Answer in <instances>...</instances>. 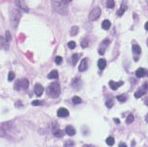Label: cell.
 Returning <instances> with one entry per match:
<instances>
[{
    "instance_id": "e575fe53",
    "label": "cell",
    "mask_w": 148,
    "mask_h": 147,
    "mask_svg": "<svg viewBox=\"0 0 148 147\" xmlns=\"http://www.w3.org/2000/svg\"><path fill=\"white\" fill-rule=\"evenodd\" d=\"M32 104H33L34 106H38V105H42V104H43V102H42L41 101L35 100V101H33Z\"/></svg>"
},
{
    "instance_id": "5b68a950",
    "label": "cell",
    "mask_w": 148,
    "mask_h": 147,
    "mask_svg": "<svg viewBox=\"0 0 148 147\" xmlns=\"http://www.w3.org/2000/svg\"><path fill=\"white\" fill-rule=\"evenodd\" d=\"M52 132H53V134L55 135L57 138H62V137H64V132L59 129L58 124L56 122H53V124H52Z\"/></svg>"
},
{
    "instance_id": "60d3db41",
    "label": "cell",
    "mask_w": 148,
    "mask_h": 147,
    "mask_svg": "<svg viewBox=\"0 0 148 147\" xmlns=\"http://www.w3.org/2000/svg\"><path fill=\"white\" fill-rule=\"evenodd\" d=\"M118 147H127V145H126L124 143H121L119 144V146H118Z\"/></svg>"
},
{
    "instance_id": "4fadbf2b",
    "label": "cell",
    "mask_w": 148,
    "mask_h": 147,
    "mask_svg": "<svg viewBox=\"0 0 148 147\" xmlns=\"http://www.w3.org/2000/svg\"><path fill=\"white\" fill-rule=\"evenodd\" d=\"M19 85H20V90L23 88V90H27L29 87V81L26 78H23L22 80H19Z\"/></svg>"
},
{
    "instance_id": "e0dca14e",
    "label": "cell",
    "mask_w": 148,
    "mask_h": 147,
    "mask_svg": "<svg viewBox=\"0 0 148 147\" xmlns=\"http://www.w3.org/2000/svg\"><path fill=\"white\" fill-rule=\"evenodd\" d=\"M58 76H59V74H58L57 70H53L47 75V78H49V79H56V78H58Z\"/></svg>"
},
{
    "instance_id": "bcb514c9",
    "label": "cell",
    "mask_w": 148,
    "mask_h": 147,
    "mask_svg": "<svg viewBox=\"0 0 148 147\" xmlns=\"http://www.w3.org/2000/svg\"><path fill=\"white\" fill-rule=\"evenodd\" d=\"M147 45H148V42H147Z\"/></svg>"
},
{
    "instance_id": "ee69618b",
    "label": "cell",
    "mask_w": 148,
    "mask_h": 147,
    "mask_svg": "<svg viewBox=\"0 0 148 147\" xmlns=\"http://www.w3.org/2000/svg\"><path fill=\"white\" fill-rule=\"evenodd\" d=\"M64 2L66 3V4H68V3H69V2H71V1H72V0H64Z\"/></svg>"
},
{
    "instance_id": "7c38bea8",
    "label": "cell",
    "mask_w": 148,
    "mask_h": 147,
    "mask_svg": "<svg viewBox=\"0 0 148 147\" xmlns=\"http://www.w3.org/2000/svg\"><path fill=\"white\" fill-rule=\"evenodd\" d=\"M78 69H79L80 72H85L88 69V59H87V58H85V59H83L82 61H81Z\"/></svg>"
},
{
    "instance_id": "44dd1931",
    "label": "cell",
    "mask_w": 148,
    "mask_h": 147,
    "mask_svg": "<svg viewBox=\"0 0 148 147\" xmlns=\"http://www.w3.org/2000/svg\"><path fill=\"white\" fill-rule=\"evenodd\" d=\"M78 27L77 26H73L72 28H71V31H70V35H72V36H75V35H77L78 33Z\"/></svg>"
},
{
    "instance_id": "f546056e",
    "label": "cell",
    "mask_w": 148,
    "mask_h": 147,
    "mask_svg": "<svg viewBox=\"0 0 148 147\" xmlns=\"http://www.w3.org/2000/svg\"><path fill=\"white\" fill-rule=\"evenodd\" d=\"M64 147H75V143L72 141H67L64 143Z\"/></svg>"
},
{
    "instance_id": "2e32d148",
    "label": "cell",
    "mask_w": 148,
    "mask_h": 147,
    "mask_svg": "<svg viewBox=\"0 0 148 147\" xmlns=\"http://www.w3.org/2000/svg\"><path fill=\"white\" fill-rule=\"evenodd\" d=\"M146 93V90H144V88H139V90H137V91L135 92V94H134V96H135V98H141L142 96H144V94Z\"/></svg>"
},
{
    "instance_id": "d6a6232c",
    "label": "cell",
    "mask_w": 148,
    "mask_h": 147,
    "mask_svg": "<svg viewBox=\"0 0 148 147\" xmlns=\"http://www.w3.org/2000/svg\"><path fill=\"white\" fill-rule=\"evenodd\" d=\"M14 78H15V74L13 73V72H9V73H8V81H12Z\"/></svg>"
},
{
    "instance_id": "ffe728a7",
    "label": "cell",
    "mask_w": 148,
    "mask_h": 147,
    "mask_svg": "<svg viewBox=\"0 0 148 147\" xmlns=\"http://www.w3.org/2000/svg\"><path fill=\"white\" fill-rule=\"evenodd\" d=\"M110 26H111V23H110L108 20H104L103 22V23H102V27H103V29H104V30H108V29L110 28Z\"/></svg>"
},
{
    "instance_id": "cb8c5ba5",
    "label": "cell",
    "mask_w": 148,
    "mask_h": 147,
    "mask_svg": "<svg viewBox=\"0 0 148 147\" xmlns=\"http://www.w3.org/2000/svg\"><path fill=\"white\" fill-rule=\"evenodd\" d=\"M0 43H1V45H2L3 47L5 48V49H8V42H7L6 39H4L3 37H0Z\"/></svg>"
},
{
    "instance_id": "7402d4cb",
    "label": "cell",
    "mask_w": 148,
    "mask_h": 147,
    "mask_svg": "<svg viewBox=\"0 0 148 147\" xmlns=\"http://www.w3.org/2000/svg\"><path fill=\"white\" fill-rule=\"evenodd\" d=\"M79 54H74V55L72 56V60H71V61H72V64L73 65H76V62H77L78 59H79Z\"/></svg>"
},
{
    "instance_id": "d590c367",
    "label": "cell",
    "mask_w": 148,
    "mask_h": 147,
    "mask_svg": "<svg viewBox=\"0 0 148 147\" xmlns=\"http://www.w3.org/2000/svg\"><path fill=\"white\" fill-rule=\"evenodd\" d=\"M76 42H74V41H70L69 43H68V48L71 49H74L75 48H76Z\"/></svg>"
},
{
    "instance_id": "f1b7e54d",
    "label": "cell",
    "mask_w": 148,
    "mask_h": 147,
    "mask_svg": "<svg viewBox=\"0 0 148 147\" xmlns=\"http://www.w3.org/2000/svg\"><path fill=\"white\" fill-rule=\"evenodd\" d=\"M133 120H134V117L132 116V114H130V116L127 117L126 123H127V124H131V123L133 122Z\"/></svg>"
},
{
    "instance_id": "ac0fdd59",
    "label": "cell",
    "mask_w": 148,
    "mask_h": 147,
    "mask_svg": "<svg viewBox=\"0 0 148 147\" xmlns=\"http://www.w3.org/2000/svg\"><path fill=\"white\" fill-rule=\"evenodd\" d=\"M98 67L101 70H103L106 67V61L104 59H100L98 61Z\"/></svg>"
},
{
    "instance_id": "f35d334b",
    "label": "cell",
    "mask_w": 148,
    "mask_h": 147,
    "mask_svg": "<svg viewBox=\"0 0 148 147\" xmlns=\"http://www.w3.org/2000/svg\"><path fill=\"white\" fill-rule=\"evenodd\" d=\"M5 135H6V133H5L4 129H1V128H0V137H1V136H2V137H4Z\"/></svg>"
},
{
    "instance_id": "d6986e66",
    "label": "cell",
    "mask_w": 148,
    "mask_h": 147,
    "mask_svg": "<svg viewBox=\"0 0 148 147\" xmlns=\"http://www.w3.org/2000/svg\"><path fill=\"white\" fill-rule=\"evenodd\" d=\"M126 10H127V5L123 3V4L121 5V8H120L119 9H118V11H117V15H118V16H122Z\"/></svg>"
},
{
    "instance_id": "7a4b0ae2",
    "label": "cell",
    "mask_w": 148,
    "mask_h": 147,
    "mask_svg": "<svg viewBox=\"0 0 148 147\" xmlns=\"http://www.w3.org/2000/svg\"><path fill=\"white\" fill-rule=\"evenodd\" d=\"M53 8L60 14L65 15L68 11L67 4L64 0H53Z\"/></svg>"
},
{
    "instance_id": "30bf717a",
    "label": "cell",
    "mask_w": 148,
    "mask_h": 147,
    "mask_svg": "<svg viewBox=\"0 0 148 147\" xmlns=\"http://www.w3.org/2000/svg\"><path fill=\"white\" fill-rule=\"evenodd\" d=\"M34 90H35V93L39 97V96H41L42 94H43L44 88H43V86H42V85H40V84H35Z\"/></svg>"
},
{
    "instance_id": "9c48e42d",
    "label": "cell",
    "mask_w": 148,
    "mask_h": 147,
    "mask_svg": "<svg viewBox=\"0 0 148 147\" xmlns=\"http://www.w3.org/2000/svg\"><path fill=\"white\" fill-rule=\"evenodd\" d=\"M123 84H124L123 81L115 82V81H112V80H111V81L109 82V86H110V88H111L113 90H117V88H119V87H121Z\"/></svg>"
},
{
    "instance_id": "277c9868",
    "label": "cell",
    "mask_w": 148,
    "mask_h": 147,
    "mask_svg": "<svg viewBox=\"0 0 148 147\" xmlns=\"http://www.w3.org/2000/svg\"><path fill=\"white\" fill-rule=\"evenodd\" d=\"M101 13H102L101 8L96 7V8H94L91 11V13H89V15H88V19H89V20H91V22L96 20L99 17L101 16Z\"/></svg>"
},
{
    "instance_id": "836d02e7",
    "label": "cell",
    "mask_w": 148,
    "mask_h": 147,
    "mask_svg": "<svg viewBox=\"0 0 148 147\" xmlns=\"http://www.w3.org/2000/svg\"><path fill=\"white\" fill-rule=\"evenodd\" d=\"M88 46V39H83L81 42V47L82 48H87Z\"/></svg>"
},
{
    "instance_id": "603a6c76",
    "label": "cell",
    "mask_w": 148,
    "mask_h": 147,
    "mask_svg": "<svg viewBox=\"0 0 148 147\" xmlns=\"http://www.w3.org/2000/svg\"><path fill=\"white\" fill-rule=\"evenodd\" d=\"M106 143L107 145H109V146H113L115 144V139L113 137H108L106 139Z\"/></svg>"
},
{
    "instance_id": "7bdbcfd3",
    "label": "cell",
    "mask_w": 148,
    "mask_h": 147,
    "mask_svg": "<svg viewBox=\"0 0 148 147\" xmlns=\"http://www.w3.org/2000/svg\"><path fill=\"white\" fill-rule=\"evenodd\" d=\"M83 147H94L93 145H91V144H85Z\"/></svg>"
},
{
    "instance_id": "83f0119b",
    "label": "cell",
    "mask_w": 148,
    "mask_h": 147,
    "mask_svg": "<svg viewBox=\"0 0 148 147\" xmlns=\"http://www.w3.org/2000/svg\"><path fill=\"white\" fill-rule=\"evenodd\" d=\"M105 104H106V106L108 107V108H111L114 105V101L112 100V99H108V100L106 101V102H105Z\"/></svg>"
},
{
    "instance_id": "5bb4252c",
    "label": "cell",
    "mask_w": 148,
    "mask_h": 147,
    "mask_svg": "<svg viewBox=\"0 0 148 147\" xmlns=\"http://www.w3.org/2000/svg\"><path fill=\"white\" fill-rule=\"evenodd\" d=\"M135 75H136V76H137V77H139V78L144 77V76L146 75V70L144 69V68H139V69L136 71Z\"/></svg>"
},
{
    "instance_id": "ba28073f",
    "label": "cell",
    "mask_w": 148,
    "mask_h": 147,
    "mask_svg": "<svg viewBox=\"0 0 148 147\" xmlns=\"http://www.w3.org/2000/svg\"><path fill=\"white\" fill-rule=\"evenodd\" d=\"M141 47L140 46H138V45H133L132 46V52H133L134 54V60L135 61H137L138 60V56L140 55L141 54Z\"/></svg>"
},
{
    "instance_id": "4dcf8cb0",
    "label": "cell",
    "mask_w": 148,
    "mask_h": 147,
    "mask_svg": "<svg viewBox=\"0 0 148 147\" xmlns=\"http://www.w3.org/2000/svg\"><path fill=\"white\" fill-rule=\"evenodd\" d=\"M11 35L9 33V31H6V41L7 42H10L11 41Z\"/></svg>"
},
{
    "instance_id": "d4e9b609",
    "label": "cell",
    "mask_w": 148,
    "mask_h": 147,
    "mask_svg": "<svg viewBox=\"0 0 148 147\" xmlns=\"http://www.w3.org/2000/svg\"><path fill=\"white\" fill-rule=\"evenodd\" d=\"M106 6L108 8H113L115 7V1L114 0H107Z\"/></svg>"
},
{
    "instance_id": "8d00e7d4",
    "label": "cell",
    "mask_w": 148,
    "mask_h": 147,
    "mask_svg": "<svg viewBox=\"0 0 148 147\" xmlns=\"http://www.w3.org/2000/svg\"><path fill=\"white\" fill-rule=\"evenodd\" d=\"M62 58L61 57V56H57L56 57V59H55V62H56V64H62Z\"/></svg>"
},
{
    "instance_id": "9a60e30c",
    "label": "cell",
    "mask_w": 148,
    "mask_h": 147,
    "mask_svg": "<svg viewBox=\"0 0 148 147\" xmlns=\"http://www.w3.org/2000/svg\"><path fill=\"white\" fill-rule=\"evenodd\" d=\"M65 132L66 134H68L69 136H74L76 134V129L72 127V126H67L65 128Z\"/></svg>"
},
{
    "instance_id": "484cf974",
    "label": "cell",
    "mask_w": 148,
    "mask_h": 147,
    "mask_svg": "<svg viewBox=\"0 0 148 147\" xmlns=\"http://www.w3.org/2000/svg\"><path fill=\"white\" fill-rule=\"evenodd\" d=\"M73 102H74L75 104H79L82 102V100H81V98H79L78 96H75L74 98H73Z\"/></svg>"
},
{
    "instance_id": "4316f807",
    "label": "cell",
    "mask_w": 148,
    "mask_h": 147,
    "mask_svg": "<svg viewBox=\"0 0 148 147\" xmlns=\"http://www.w3.org/2000/svg\"><path fill=\"white\" fill-rule=\"evenodd\" d=\"M117 99L120 102H124L127 101V96H126V95H118V96L117 97Z\"/></svg>"
},
{
    "instance_id": "f6af8a7d",
    "label": "cell",
    "mask_w": 148,
    "mask_h": 147,
    "mask_svg": "<svg viewBox=\"0 0 148 147\" xmlns=\"http://www.w3.org/2000/svg\"><path fill=\"white\" fill-rule=\"evenodd\" d=\"M145 120H146V122H148V114H146V117H145Z\"/></svg>"
},
{
    "instance_id": "52a82bcc",
    "label": "cell",
    "mask_w": 148,
    "mask_h": 147,
    "mask_svg": "<svg viewBox=\"0 0 148 147\" xmlns=\"http://www.w3.org/2000/svg\"><path fill=\"white\" fill-rule=\"evenodd\" d=\"M15 4H16V6L18 7L19 9L23 10V11H24V12H28L29 11L28 7L26 6V4L24 3L23 0H15Z\"/></svg>"
},
{
    "instance_id": "1f68e13d",
    "label": "cell",
    "mask_w": 148,
    "mask_h": 147,
    "mask_svg": "<svg viewBox=\"0 0 148 147\" xmlns=\"http://www.w3.org/2000/svg\"><path fill=\"white\" fill-rule=\"evenodd\" d=\"M79 80H80L79 78H76V79H74V81L72 82V87H73V88H78V87H77L78 86V83H77V82L79 81Z\"/></svg>"
},
{
    "instance_id": "74e56055",
    "label": "cell",
    "mask_w": 148,
    "mask_h": 147,
    "mask_svg": "<svg viewBox=\"0 0 148 147\" xmlns=\"http://www.w3.org/2000/svg\"><path fill=\"white\" fill-rule=\"evenodd\" d=\"M142 88H144V90L147 91V90H148V81L144 82V85H142Z\"/></svg>"
},
{
    "instance_id": "3957f363",
    "label": "cell",
    "mask_w": 148,
    "mask_h": 147,
    "mask_svg": "<svg viewBox=\"0 0 148 147\" xmlns=\"http://www.w3.org/2000/svg\"><path fill=\"white\" fill-rule=\"evenodd\" d=\"M21 12H20V10L18 9H12L11 10V13H10V23L12 24V26L16 27L17 24L19 23V20L21 18Z\"/></svg>"
},
{
    "instance_id": "8992f818",
    "label": "cell",
    "mask_w": 148,
    "mask_h": 147,
    "mask_svg": "<svg viewBox=\"0 0 148 147\" xmlns=\"http://www.w3.org/2000/svg\"><path fill=\"white\" fill-rule=\"evenodd\" d=\"M110 44V40L109 39H104L103 41H102V43L100 44V47H99V53L101 54V55H103L106 50L107 47L109 46Z\"/></svg>"
},
{
    "instance_id": "6da1fadb",
    "label": "cell",
    "mask_w": 148,
    "mask_h": 147,
    "mask_svg": "<svg viewBox=\"0 0 148 147\" xmlns=\"http://www.w3.org/2000/svg\"><path fill=\"white\" fill-rule=\"evenodd\" d=\"M47 94L50 98H58L61 94V86L59 83H51L47 88Z\"/></svg>"
},
{
    "instance_id": "ab89813d",
    "label": "cell",
    "mask_w": 148,
    "mask_h": 147,
    "mask_svg": "<svg viewBox=\"0 0 148 147\" xmlns=\"http://www.w3.org/2000/svg\"><path fill=\"white\" fill-rule=\"evenodd\" d=\"M114 121H115V123H117V124H119V123H120V121H119V119H118V118H115V119H114Z\"/></svg>"
},
{
    "instance_id": "8fae6325",
    "label": "cell",
    "mask_w": 148,
    "mask_h": 147,
    "mask_svg": "<svg viewBox=\"0 0 148 147\" xmlns=\"http://www.w3.org/2000/svg\"><path fill=\"white\" fill-rule=\"evenodd\" d=\"M57 116L59 117H67L69 116V111L65 108H60L57 112Z\"/></svg>"
},
{
    "instance_id": "b9f144b4",
    "label": "cell",
    "mask_w": 148,
    "mask_h": 147,
    "mask_svg": "<svg viewBox=\"0 0 148 147\" xmlns=\"http://www.w3.org/2000/svg\"><path fill=\"white\" fill-rule=\"evenodd\" d=\"M144 28H145V30H147V31H148V22L145 23V25H144Z\"/></svg>"
}]
</instances>
